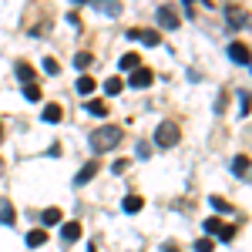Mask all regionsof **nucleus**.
Masks as SVG:
<instances>
[{
	"mask_svg": "<svg viewBox=\"0 0 252 252\" xmlns=\"http://www.w3.org/2000/svg\"><path fill=\"white\" fill-rule=\"evenodd\" d=\"M155 145L158 148H175V145H178V125H175V121H161V125H158Z\"/></svg>",
	"mask_w": 252,
	"mask_h": 252,
	"instance_id": "f03ea898",
	"label": "nucleus"
},
{
	"mask_svg": "<svg viewBox=\"0 0 252 252\" xmlns=\"http://www.w3.org/2000/svg\"><path fill=\"white\" fill-rule=\"evenodd\" d=\"M252 172V161L246 155H239V158H232V175H239V178H246V175Z\"/></svg>",
	"mask_w": 252,
	"mask_h": 252,
	"instance_id": "f8f14e48",
	"label": "nucleus"
},
{
	"mask_svg": "<svg viewBox=\"0 0 252 252\" xmlns=\"http://www.w3.org/2000/svg\"><path fill=\"white\" fill-rule=\"evenodd\" d=\"M0 135H3V128H0Z\"/></svg>",
	"mask_w": 252,
	"mask_h": 252,
	"instance_id": "7c9ffc66",
	"label": "nucleus"
},
{
	"mask_svg": "<svg viewBox=\"0 0 252 252\" xmlns=\"http://www.w3.org/2000/svg\"><path fill=\"white\" fill-rule=\"evenodd\" d=\"M225 17H229V24H232V27H246V24H249V14H246L242 7H235V3H229V7H225Z\"/></svg>",
	"mask_w": 252,
	"mask_h": 252,
	"instance_id": "423d86ee",
	"label": "nucleus"
},
{
	"mask_svg": "<svg viewBox=\"0 0 252 252\" xmlns=\"http://www.w3.org/2000/svg\"><path fill=\"white\" fill-rule=\"evenodd\" d=\"M88 64H91V54H84V51H81V54H74V67H78V71H84Z\"/></svg>",
	"mask_w": 252,
	"mask_h": 252,
	"instance_id": "b1692460",
	"label": "nucleus"
},
{
	"mask_svg": "<svg viewBox=\"0 0 252 252\" xmlns=\"http://www.w3.org/2000/svg\"><path fill=\"white\" fill-rule=\"evenodd\" d=\"M212 249H215V242H212V239H209V235L195 242V252H212Z\"/></svg>",
	"mask_w": 252,
	"mask_h": 252,
	"instance_id": "5701e85b",
	"label": "nucleus"
},
{
	"mask_svg": "<svg viewBox=\"0 0 252 252\" xmlns=\"http://www.w3.org/2000/svg\"><path fill=\"white\" fill-rule=\"evenodd\" d=\"M141 205H145V198H141V195H125V202H121V209H125L128 215L141 212Z\"/></svg>",
	"mask_w": 252,
	"mask_h": 252,
	"instance_id": "9b49d317",
	"label": "nucleus"
},
{
	"mask_svg": "<svg viewBox=\"0 0 252 252\" xmlns=\"http://www.w3.org/2000/svg\"><path fill=\"white\" fill-rule=\"evenodd\" d=\"M61 219H64L61 209H44V212H40V222H44V225H61Z\"/></svg>",
	"mask_w": 252,
	"mask_h": 252,
	"instance_id": "ddd939ff",
	"label": "nucleus"
},
{
	"mask_svg": "<svg viewBox=\"0 0 252 252\" xmlns=\"http://www.w3.org/2000/svg\"><path fill=\"white\" fill-rule=\"evenodd\" d=\"M14 71H17V78L24 81V84H34V67H31V64H24V61H20Z\"/></svg>",
	"mask_w": 252,
	"mask_h": 252,
	"instance_id": "f3484780",
	"label": "nucleus"
},
{
	"mask_svg": "<svg viewBox=\"0 0 252 252\" xmlns=\"http://www.w3.org/2000/svg\"><path fill=\"white\" fill-rule=\"evenodd\" d=\"M121 88H125V81H121V78H108V81H104V91H108V94H121Z\"/></svg>",
	"mask_w": 252,
	"mask_h": 252,
	"instance_id": "aec40b11",
	"label": "nucleus"
},
{
	"mask_svg": "<svg viewBox=\"0 0 252 252\" xmlns=\"http://www.w3.org/2000/svg\"><path fill=\"white\" fill-rule=\"evenodd\" d=\"M61 239H64V242H78L81 239V225L78 222H64V225H61Z\"/></svg>",
	"mask_w": 252,
	"mask_h": 252,
	"instance_id": "6e6552de",
	"label": "nucleus"
},
{
	"mask_svg": "<svg viewBox=\"0 0 252 252\" xmlns=\"http://www.w3.org/2000/svg\"><path fill=\"white\" fill-rule=\"evenodd\" d=\"M128 37L141 40L145 47H158V44H161V34H158V31H128Z\"/></svg>",
	"mask_w": 252,
	"mask_h": 252,
	"instance_id": "39448f33",
	"label": "nucleus"
},
{
	"mask_svg": "<svg viewBox=\"0 0 252 252\" xmlns=\"http://www.w3.org/2000/svg\"><path fill=\"white\" fill-rule=\"evenodd\" d=\"M121 67H125V71H138V67H141V58L131 51V54H125V58H121Z\"/></svg>",
	"mask_w": 252,
	"mask_h": 252,
	"instance_id": "6ab92c4d",
	"label": "nucleus"
},
{
	"mask_svg": "<svg viewBox=\"0 0 252 252\" xmlns=\"http://www.w3.org/2000/svg\"><path fill=\"white\" fill-rule=\"evenodd\" d=\"M161 252H178V246H165V249H161Z\"/></svg>",
	"mask_w": 252,
	"mask_h": 252,
	"instance_id": "c756f323",
	"label": "nucleus"
},
{
	"mask_svg": "<svg viewBox=\"0 0 252 252\" xmlns=\"http://www.w3.org/2000/svg\"><path fill=\"white\" fill-rule=\"evenodd\" d=\"M74 88H78V94H91V91H94L97 84H94V78H91V74H81Z\"/></svg>",
	"mask_w": 252,
	"mask_h": 252,
	"instance_id": "4468645a",
	"label": "nucleus"
},
{
	"mask_svg": "<svg viewBox=\"0 0 252 252\" xmlns=\"http://www.w3.org/2000/svg\"><path fill=\"white\" fill-rule=\"evenodd\" d=\"M128 165H131L128 158H118L115 165H111V172H115V175H125V172H128Z\"/></svg>",
	"mask_w": 252,
	"mask_h": 252,
	"instance_id": "a878e982",
	"label": "nucleus"
},
{
	"mask_svg": "<svg viewBox=\"0 0 252 252\" xmlns=\"http://www.w3.org/2000/svg\"><path fill=\"white\" fill-rule=\"evenodd\" d=\"M84 111H88V115H94V118H104V115H108V104H104V101H88V104H84Z\"/></svg>",
	"mask_w": 252,
	"mask_h": 252,
	"instance_id": "dca6fc26",
	"label": "nucleus"
},
{
	"mask_svg": "<svg viewBox=\"0 0 252 252\" xmlns=\"http://www.w3.org/2000/svg\"><path fill=\"white\" fill-rule=\"evenodd\" d=\"M24 97L27 101H40V88L37 84H24Z\"/></svg>",
	"mask_w": 252,
	"mask_h": 252,
	"instance_id": "4be33fe9",
	"label": "nucleus"
},
{
	"mask_svg": "<svg viewBox=\"0 0 252 252\" xmlns=\"http://www.w3.org/2000/svg\"><path fill=\"white\" fill-rule=\"evenodd\" d=\"M61 115H64V111H61V104H47V108H44V121H47V125H58Z\"/></svg>",
	"mask_w": 252,
	"mask_h": 252,
	"instance_id": "a211bd4d",
	"label": "nucleus"
},
{
	"mask_svg": "<svg viewBox=\"0 0 252 252\" xmlns=\"http://www.w3.org/2000/svg\"><path fill=\"white\" fill-rule=\"evenodd\" d=\"M14 205H10V202H7V198H0V225H14V222H17V219H14Z\"/></svg>",
	"mask_w": 252,
	"mask_h": 252,
	"instance_id": "1a4fd4ad",
	"label": "nucleus"
},
{
	"mask_svg": "<svg viewBox=\"0 0 252 252\" xmlns=\"http://www.w3.org/2000/svg\"><path fill=\"white\" fill-rule=\"evenodd\" d=\"M205 232L219 235V232H222V219H205Z\"/></svg>",
	"mask_w": 252,
	"mask_h": 252,
	"instance_id": "412c9836",
	"label": "nucleus"
},
{
	"mask_svg": "<svg viewBox=\"0 0 252 252\" xmlns=\"http://www.w3.org/2000/svg\"><path fill=\"white\" fill-rule=\"evenodd\" d=\"M44 71H47V74H58V71H61L58 61H54V58H44Z\"/></svg>",
	"mask_w": 252,
	"mask_h": 252,
	"instance_id": "cd10ccee",
	"label": "nucleus"
},
{
	"mask_svg": "<svg viewBox=\"0 0 252 252\" xmlns=\"http://www.w3.org/2000/svg\"><path fill=\"white\" fill-rule=\"evenodd\" d=\"M239 101H242V111H239V115H249V108H252V101H249V94H239Z\"/></svg>",
	"mask_w": 252,
	"mask_h": 252,
	"instance_id": "c85d7f7f",
	"label": "nucleus"
},
{
	"mask_svg": "<svg viewBox=\"0 0 252 252\" xmlns=\"http://www.w3.org/2000/svg\"><path fill=\"white\" fill-rule=\"evenodd\" d=\"M97 10H101V14H118L121 7H118V3H104V0H97Z\"/></svg>",
	"mask_w": 252,
	"mask_h": 252,
	"instance_id": "bb28decb",
	"label": "nucleus"
},
{
	"mask_svg": "<svg viewBox=\"0 0 252 252\" xmlns=\"http://www.w3.org/2000/svg\"><path fill=\"white\" fill-rule=\"evenodd\" d=\"M209 202H212V209H215V212H229V202H225V198H219V195H212Z\"/></svg>",
	"mask_w": 252,
	"mask_h": 252,
	"instance_id": "393cba45",
	"label": "nucleus"
},
{
	"mask_svg": "<svg viewBox=\"0 0 252 252\" xmlns=\"http://www.w3.org/2000/svg\"><path fill=\"white\" fill-rule=\"evenodd\" d=\"M152 81H155V74L148 71V67H138V71H131V88H138V91H145V88H152Z\"/></svg>",
	"mask_w": 252,
	"mask_h": 252,
	"instance_id": "7ed1b4c3",
	"label": "nucleus"
},
{
	"mask_svg": "<svg viewBox=\"0 0 252 252\" xmlns=\"http://www.w3.org/2000/svg\"><path fill=\"white\" fill-rule=\"evenodd\" d=\"M44 242H47V232H44V229H31V232H27V246H31V249H37Z\"/></svg>",
	"mask_w": 252,
	"mask_h": 252,
	"instance_id": "2eb2a0df",
	"label": "nucleus"
},
{
	"mask_svg": "<svg viewBox=\"0 0 252 252\" xmlns=\"http://www.w3.org/2000/svg\"><path fill=\"white\" fill-rule=\"evenodd\" d=\"M94 175H97V161H88V165H84V168L74 175V185H84V182H91Z\"/></svg>",
	"mask_w": 252,
	"mask_h": 252,
	"instance_id": "9d476101",
	"label": "nucleus"
},
{
	"mask_svg": "<svg viewBox=\"0 0 252 252\" xmlns=\"http://www.w3.org/2000/svg\"><path fill=\"white\" fill-rule=\"evenodd\" d=\"M88 141H91V152H111L118 141H121V128H115V125H104V128H97V131H91L88 135Z\"/></svg>",
	"mask_w": 252,
	"mask_h": 252,
	"instance_id": "f257e3e1",
	"label": "nucleus"
},
{
	"mask_svg": "<svg viewBox=\"0 0 252 252\" xmlns=\"http://www.w3.org/2000/svg\"><path fill=\"white\" fill-rule=\"evenodd\" d=\"M158 24H161L165 31H175V27H178V14H175L172 7H158Z\"/></svg>",
	"mask_w": 252,
	"mask_h": 252,
	"instance_id": "0eeeda50",
	"label": "nucleus"
},
{
	"mask_svg": "<svg viewBox=\"0 0 252 252\" xmlns=\"http://www.w3.org/2000/svg\"><path fill=\"white\" fill-rule=\"evenodd\" d=\"M229 58H232L235 64H249V61H252V51L242 44V40H232V44H229Z\"/></svg>",
	"mask_w": 252,
	"mask_h": 252,
	"instance_id": "20e7f679",
	"label": "nucleus"
}]
</instances>
